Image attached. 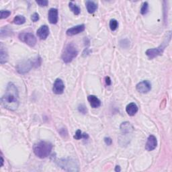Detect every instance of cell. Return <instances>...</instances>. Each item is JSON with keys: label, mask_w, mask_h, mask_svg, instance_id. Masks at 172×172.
Returning a JSON list of instances; mask_svg holds the SVG:
<instances>
[{"label": "cell", "mask_w": 172, "mask_h": 172, "mask_svg": "<svg viewBox=\"0 0 172 172\" xmlns=\"http://www.w3.org/2000/svg\"><path fill=\"white\" fill-rule=\"evenodd\" d=\"M1 102L2 106L8 110L15 111L18 109L19 106L18 90L13 83L10 82L8 84Z\"/></svg>", "instance_id": "cell-1"}, {"label": "cell", "mask_w": 172, "mask_h": 172, "mask_svg": "<svg viewBox=\"0 0 172 172\" xmlns=\"http://www.w3.org/2000/svg\"><path fill=\"white\" fill-rule=\"evenodd\" d=\"M53 144L47 141H40L36 143L33 147L34 154L40 159L47 157L51 153Z\"/></svg>", "instance_id": "cell-2"}, {"label": "cell", "mask_w": 172, "mask_h": 172, "mask_svg": "<svg viewBox=\"0 0 172 172\" xmlns=\"http://www.w3.org/2000/svg\"><path fill=\"white\" fill-rule=\"evenodd\" d=\"M40 65H41V58L37 57L33 60L29 59L18 63L16 67V69L19 73L24 74L30 71L33 67H38Z\"/></svg>", "instance_id": "cell-3"}, {"label": "cell", "mask_w": 172, "mask_h": 172, "mask_svg": "<svg viewBox=\"0 0 172 172\" xmlns=\"http://www.w3.org/2000/svg\"><path fill=\"white\" fill-rule=\"evenodd\" d=\"M78 51L75 45L72 43L68 44L62 53V59L65 63H69L78 56Z\"/></svg>", "instance_id": "cell-4"}, {"label": "cell", "mask_w": 172, "mask_h": 172, "mask_svg": "<svg viewBox=\"0 0 172 172\" xmlns=\"http://www.w3.org/2000/svg\"><path fill=\"white\" fill-rule=\"evenodd\" d=\"M60 167L67 171H78V165L71 159H61L58 162Z\"/></svg>", "instance_id": "cell-5"}, {"label": "cell", "mask_w": 172, "mask_h": 172, "mask_svg": "<svg viewBox=\"0 0 172 172\" xmlns=\"http://www.w3.org/2000/svg\"><path fill=\"white\" fill-rule=\"evenodd\" d=\"M19 39L28 46L33 47L37 44V38L35 36L30 33H22L18 36Z\"/></svg>", "instance_id": "cell-6"}, {"label": "cell", "mask_w": 172, "mask_h": 172, "mask_svg": "<svg viewBox=\"0 0 172 172\" xmlns=\"http://www.w3.org/2000/svg\"><path fill=\"white\" fill-rule=\"evenodd\" d=\"M165 47V45L162 44L160 47L157 48L148 49L147 50L145 54L146 55L150 58V59H153L154 58H155L159 55H161L162 53H164Z\"/></svg>", "instance_id": "cell-7"}, {"label": "cell", "mask_w": 172, "mask_h": 172, "mask_svg": "<svg viewBox=\"0 0 172 172\" xmlns=\"http://www.w3.org/2000/svg\"><path fill=\"white\" fill-rule=\"evenodd\" d=\"M137 90L142 94H147L151 91V83L148 80H144L139 83L136 86Z\"/></svg>", "instance_id": "cell-8"}, {"label": "cell", "mask_w": 172, "mask_h": 172, "mask_svg": "<svg viewBox=\"0 0 172 172\" xmlns=\"http://www.w3.org/2000/svg\"><path fill=\"white\" fill-rule=\"evenodd\" d=\"M65 85L63 83V81L61 79H57L55 81V83L53 84V92L54 94L60 95L62 94L64 92Z\"/></svg>", "instance_id": "cell-9"}, {"label": "cell", "mask_w": 172, "mask_h": 172, "mask_svg": "<svg viewBox=\"0 0 172 172\" xmlns=\"http://www.w3.org/2000/svg\"><path fill=\"white\" fill-rule=\"evenodd\" d=\"M85 27L84 24H80L69 28L67 30L66 33L67 35L69 36V37H72V36H74L82 33V32L85 30Z\"/></svg>", "instance_id": "cell-10"}, {"label": "cell", "mask_w": 172, "mask_h": 172, "mask_svg": "<svg viewBox=\"0 0 172 172\" xmlns=\"http://www.w3.org/2000/svg\"><path fill=\"white\" fill-rule=\"evenodd\" d=\"M157 145V139L154 135H150L147 139L145 144V149L148 151H151L156 148Z\"/></svg>", "instance_id": "cell-11"}, {"label": "cell", "mask_w": 172, "mask_h": 172, "mask_svg": "<svg viewBox=\"0 0 172 172\" xmlns=\"http://www.w3.org/2000/svg\"><path fill=\"white\" fill-rule=\"evenodd\" d=\"M58 10L56 8H51L48 13V21L52 24H56L58 22Z\"/></svg>", "instance_id": "cell-12"}, {"label": "cell", "mask_w": 172, "mask_h": 172, "mask_svg": "<svg viewBox=\"0 0 172 172\" xmlns=\"http://www.w3.org/2000/svg\"><path fill=\"white\" fill-rule=\"evenodd\" d=\"M49 28L47 25H43L40 26V28L38 29L37 34V36L41 40H46L47 38L48 37L49 35Z\"/></svg>", "instance_id": "cell-13"}, {"label": "cell", "mask_w": 172, "mask_h": 172, "mask_svg": "<svg viewBox=\"0 0 172 172\" xmlns=\"http://www.w3.org/2000/svg\"><path fill=\"white\" fill-rule=\"evenodd\" d=\"M120 130L121 132L123 134H129L132 133L133 131V126L130 124L129 122H124V123H122L120 125Z\"/></svg>", "instance_id": "cell-14"}, {"label": "cell", "mask_w": 172, "mask_h": 172, "mask_svg": "<svg viewBox=\"0 0 172 172\" xmlns=\"http://www.w3.org/2000/svg\"><path fill=\"white\" fill-rule=\"evenodd\" d=\"M88 100L89 102V104L94 108H99L101 106V101L99 99L94 95H90L88 97Z\"/></svg>", "instance_id": "cell-15"}, {"label": "cell", "mask_w": 172, "mask_h": 172, "mask_svg": "<svg viewBox=\"0 0 172 172\" xmlns=\"http://www.w3.org/2000/svg\"><path fill=\"white\" fill-rule=\"evenodd\" d=\"M126 111L129 116H133L137 114V112H138V106L135 103H130L129 104H128L127 106H126Z\"/></svg>", "instance_id": "cell-16"}, {"label": "cell", "mask_w": 172, "mask_h": 172, "mask_svg": "<svg viewBox=\"0 0 172 172\" xmlns=\"http://www.w3.org/2000/svg\"><path fill=\"white\" fill-rule=\"evenodd\" d=\"M8 60V55L5 48H3V44H1L0 47V63L1 64H4Z\"/></svg>", "instance_id": "cell-17"}, {"label": "cell", "mask_w": 172, "mask_h": 172, "mask_svg": "<svg viewBox=\"0 0 172 172\" xmlns=\"http://www.w3.org/2000/svg\"><path fill=\"white\" fill-rule=\"evenodd\" d=\"M85 5L86 8H87V10L89 13H94L98 9L97 3L92 1H87L85 2Z\"/></svg>", "instance_id": "cell-18"}, {"label": "cell", "mask_w": 172, "mask_h": 172, "mask_svg": "<svg viewBox=\"0 0 172 172\" xmlns=\"http://www.w3.org/2000/svg\"><path fill=\"white\" fill-rule=\"evenodd\" d=\"M69 7L70 8V10H71V12H73L75 15H79L80 13L81 10H80L79 7H78L74 3H73L72 2H69Z\"/></svg>", "instance_id": "cell-19"}, {"label": "cell", "mask_w": 172, "mask_h": 172, "mask_svg": "<svg viewBox=\"0 0 172 172\" xmlns=\"http://www.w3.org/2000/svg\"><path fill=\"white\" fill-rule=\"evenodd\" d=\"M13 22L15 24H17V25H22V24H24L26 22V18H25V17L23 16L18 15V16H15L14 18H13Z\"/></svg>", "instance_id": "cell-20"}, {"label": "cell", "mask_w": 172, "mask_h": 172, "mask_svg": "<svg viewBox=\"0 0 172 172\" xmlns=\"http://www.w3.org/2000/svg\"><path fill=\"white\" fill-rule=\"evenodd\" d=\"M73 138L76 140H79L81 139H88L89 138V135L87 133H82L81 130H78L76 131Z\"/></svg>", "instance_id": "cell-21"}, {"label": "cell", "mask_w": 172, "mask_h": 172, "mask_svg": "<svg viewBox=\"0 0 172 172\" xmlns=\"http://www.w3.org/2000/svg\"><path fill=\"white\" fill-rule=\"evenodd\" d=\"M12 33V30L8 28V26H5L4 28H2L1 29V33H0V34H1V37L3 38V37H8V36L10 35Z\"/></svg>", "instance_id": "cell-22"}, {"label": "cell", "mask_w": 172, "mask_h": 172, "mask_svg": "<svg viewBox=\"0 0 172 172\" xmlns=\"http://www.w3.org/2000/svg\"><path fill=\"white\" fill-rule=\"evenodd\" d=\"M119 27V22L115 19H112L110 21V28L112 31H115Z\"/></svg>", "instance_id": "cell-23"}, {"label": "cell", "mask_w": 172, "mask_h": 172, "mask_svg": "<svg viewBox=\"0 0 172 172\" xmlns=\"http://www.w3.org/2000/svg\"><path fill=\"white\" fill-rule=\"evenodd\" d=\"M11 12L9 10H1L0 12V18L5 19L10 16Z\"/></svg>", "instance_id": "cell-24"}, {"label": "cell", "mask_w": 172, "mask_h": 172, "mask_svg": "<svg viewBox=\"0 0 172 172\" xmlns=\"http://www.w3.org/2000/svg\"><path fill=\"white\" fill-rule=\"evenodd\" d=\"M148 10H149V4L147 2H144L141 9V14L143 15L146 14V13L148 12Z\"/></svg>", "instance_id": "cell-25"}, {"label": "cell", "mask_w": 172, "mask_h": 172, "mask_svg": "<svg viewBox=\"0 0 172 172\" xmlns=\"http://www.w3.org/2000/svg\"><path fill=\"white\" fill-rule=\"evenodd\" d=\"M78 110L79 112L82 113V114H87V112H88L87 108H86V106L84 104H80L78 106Z\"/></svg>", "instance_id": "cell-26"}, {"label": "cell", "mask_w": 172, "mask_h": 172, "mask_svg": "<svg viewBox=\"0 0 172 172\" xmlns=\"http://www.w3.org/2000/svg\"><path fill=\"white\" fill-rule=\"evenodd\" d=\"M37 2V4H38V5L40 6H47L48 4V2L47 1V0H42V1H37L36 2Z\"/></svg>", "instance_id": "cell-27"}, {"label": "cell", "mask_w": 172, "mask_h": 172, "mask_svg": "<svg viewBox=\"0 0 172 172\" xmlns=\"http://www.w3.org/2000/svg\"><path fill=\"white\" fill-rule=\"evenodd\" d=\"M31 20H33L34 22H37L39 20V15L37 13H34L31 16Z\"/></svg>", "instance_id": "cell-28"}, {"label": "cell", "mask_w": 172, "mask_h": 172, "mask_svg": "<svg viewBox=\"0 0 172 172\" xmlns=\"http://www.w3.org/2000/svg\"><path fill=\"white\" fill-rule=\"evenodd\" d=\"M104 142L107 144V145H111L112 143V140L110 137H105Z\"/></svg>", "instance_id": "cell-29"}, {"label": "cell", "mask_w": 172, "mask_h": 172, "mask_svg": "<svg viewBox=\"0 0 172 172\" xmlns=\"http://www.w3.org/2000/svg\"><path fill=\"white\" fill-rule=\"evenodd\" d=\"M105 81H106V84L107 85H110L112 84V81H111V79L110 77H106Z\"/></svg>", "instance_id": "cell-30"}, {"label": "cell", "mask_w": 172, "mask_h": 172, "mask_svg": "<svg viewBox=\"0 0 172 172\" xmlns=\"http://www.w3.org/2000/svg\"><path fill=\"white\" fill-rule=\"evenodd\" d=\"M115 171L116 172H119V171H121V169H120V167L119 165H116V167H115Z\"/></svg>", "instance_id": "cell-31"}, {"label": "cell", "mask_w": 172, "mask_h": 172, "mask_svg": "<svg viewBox=\"0 0 172 172\" xmlns=\"http://www.w3.org/2000/svg\"><path fill=\"white\" fill-rule=\"evenodd\" d=\"M1 162H2V165H1V167H2L3 166V161H4V160H3V157H2V156H1Z\"/></svg>", "instance_id": "cell-32"}]
</instances>
